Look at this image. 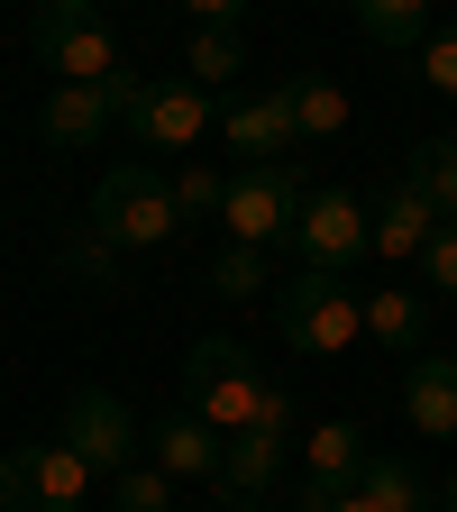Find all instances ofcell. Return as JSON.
<instances>
[{"label":"cell","mask_w":457,"mask_h":512,"mask_svg":"<svg viewBox=\"0 0 457 512\" xmlns=\"http://www.w3.org/2000/svg\"><path fill=\"white\" fill-rule=\"evenodd\" d=\"M284 101H293V128H302V138H339V128H348V92L330 74H284Z\"/></svg>","instance_id":"d6986e66"},{"label":"cell","mask_w":457,"mask_h":512,"mask_svg":"<svg viewBox=\"0 0 457 512\" xmlns=\"http://www.w3.org/2000/svg\"><path fill=\"white\" fill-rule=\"evenodd\" d=\"M174 174H156V165H110L101 174V192H92V229L128 256V247H165L174 238Z\"/></svg>","instance_id":"3957f363"},{"label":"cell","mask_w":457,"mask_h":512,"mask_svg":"<svg viewBox=\"0 0 457 512\" xmlns=\"http://www.w3.org/2000/svg\"><path fill=\"white\" fill-rule=\"evenodd\" d=\"M64 448H74L83 467H101V476H119V467H138V421H128V403L110 394V384H83L74 403H64V430H55Z\"/></svg>","instance_id":"52a82bcc"},{"label":"cell","mask_w":457,"mask_h":512,"mask_svg":"<svg viewBox=\"0 0 457 512\" xmlns=\"http://www.w3.org/2000/svg\"><path fill=\"white\" fill-rule=\"evenodd\" d=\"M421 74H430V92H448V101H457V28H430V46H421Z\"/></svg>","instance_id":"484cf974"},{"label":"cell","mask_w":457,"mask_h":512,"mask_svg":"<svg viewBox=\"0 0 457 512\" xmlns=\"http://www.w3.org/2000/svg\"><path fill=\"white\" fill-rule=\"evenodd\" d=\"M293 247H302V266H330V275H348L357 256L375 247V211L357 202V192H311L302 202V220H293Z\"/></svg>","instance_id":"ba28073f"},{"label":"cell","mask_w":457,"mask_h":512,"mask_svg":"<svg viewBox=\"0 0 457 512\" xmlns=\"http://www.w3.org/2000/svg\"><path fill=\"white\" fill-rule=\"evenodd\" d=\"M183 10L202 19V28H238V19H247V0H183Z\"/></svg>","instance_id":"4316f807"},{"label":"cell","mask_w":457,"mask_h":512,"mask_svg":"<svg viewBox=\"0 0 457 512\" xmlns=\"http://www.w3.org/2000/svg\"><path fill=\"white\" fill-rule=\"evenodd\" d=\"M403 174L430 192V211H439V220H457V138H421Z\"/></svg>","instance_id":"ffe728a7"},{"label":"cell","mask_w":457,"mask_h":512,"mask_svg":"<svg viewBox=\"0 0 457 512\" xmlns=\"http://www.w3.org/2000/svg\"><path fill=\"white\" fill-rule=\"evenodd\" d=\"M92 10H101V0H92Z\"/></svg>","instance_id":"f546056e"},{"label":"cell","mask_w":457,"mask_h":512,"mask_svg":"<svg viewBox=\"0 0 457 512\" xmlns=\"http://www.w3.org/2000/svg\"><path fill=\"white\" fill-rule=\"evenodd\" d=\"M302 458H311V476H320V485H339V494H348V485L366 476L375 448H366V430H357V421H320V430L302 439Z\"/></svg>","instance_id":"2e32d148"},{"label":"cell","mask_w":457,"mask_h":512,"mask_svg":"<svg viewBox=\"0 0 457 512\" xmlns=\"http://www.w3.org/2000/svg\"><path fill=\"white\" fill-rule=\"evenodd\" d=\"M229 202V174L220 165H183L174 174V211H220Z\"/></svg>","instance_id":"cb8c5ba5"},{"label":"cell","mask_w":457,"mask_h":512,"mask_svg":"<svg viewBox=\"0 0 457 512\" xmlns=\"http://www.w3.org/2000/svg\"><path fill=\"white\" fill-rule=\"evenodd\" d=\"M430 238H439V211H430V192L403 174L394 192H384V211H375V247H384V256L403 266V256H421Z\"/></svg>","instance_id":"5bb4252c"},{"label":"cell","mask_w":457,"mask_h":512,"mask_svg":"<svg viewBox=\"0 0 457 512\" xmlns=\"http://www.w3.org/2000/svg\"><path fill=\"white\" fill-rule=\"evenodd\" d=\"M183 74L202 83V92H211V83H238V74H247L238 28H202V37H192V55H183Z\"/></svg>","instance_id":"44dd1931"},{"label":"cell","mask_w":457,"mask_h":512,"mask_svg":"<svg viewBox=\"0 0 457 512\" xmlns=\"http://www.w3.org/2000/svg\"><path fill=\"white\" fill-rule=\"evenodd\" d=\"M275 384L256 375V357L238 339H192L183 348V412H202L211 430H256Z\"/></svg>","instance_id":"7a4b0ae2"},{"label":"cell","mask_w":457,"mask_h":512,"mask_svg":"<svg viewBox=\"0 0 457 512\" xmlns=\"http://www.w3.org/2000/svg\"><path fill=\"white\" fill-rule=\"evenodd\" d=\"M119 119L138 128L147 147H202L220 110H211V92L192 83V74H174V83H138V92H128V110H119Z\"/></svg>","instance_id":"9c48e42d"},{"label":"cell","mask_w":457,"mask_h":512,"mask_svg":"<svg viewBox=\"0 0 457 512\" xmlns=\"http://www.w3.org/2000/svg\"><path fill=\"white\" fill-rule=\"evenodd\" d=\"M366 339H375V348H394V357L421 348V339H430V302L403 293V284H394V293H366Z\"/></svg>","instance_id":"e0dca14e"},{"label":"cell","mask_w":457,"mask_h":512,"mask_svg":"<svg viewBox=\"0 0 457 512\" xmlns=\"http://www.w3.org/2000/svg\"><path fill=\"white\" fill-rule=\"evenodd\" d=\"M101 467H83L64 439H37V448H10L0 458V512H83Z\"/></svg>","instance_id":"8992f818"},{"label":"cell","mask_w":457,"mask_h":512,"mask_svg":"<svg viewBox=\"0 0 457 512\" xmlns=\"http://www.w3.org/2000/svg\"><path fill=\"white\" fill-rule=\"evenodd\" d=\"M348 19L375 37V46H430V0H348Z\"/></svg>","instance_id":"ac0fdd59"},{"label":"cell","mask_w":457,"mask_h":512,"mask_svg":"<svg viewBox=\"0 0 457 512\" xmlns=\"http://www.w3.org/2000/svg\"><path fill=\"white\" fill-rule=\"evenodd\" d=\"M439 503H448V512H457V476H448V494H439Z\"/></svg>","instance_id":"f1b7e54d"},{"label":"cell","mask_w":457,"mask_h":512,"mask_svg":"<svg viewBox=\"0 0 457 512\" xmlns=\"http://www.w3.org/2000/svg\"><path fill=\"white\" fill-rule=\"evenodd\" d=\"M220 458H229V430H211L202 412H165L156 430H147V467H165L174 485H192V476H220Z\"/></svg>","instance_id":"7c38bea8"},{"label":"cell","mask_w":457,"mask_h":512,"mask_svg":"<svg viewBox=\"0 0 457 512\" xmlns=\"http://www.w3.org/2000/svg\"><path fill=\"white\" fill-rule=\"evenodd\" d=\"M421 275H430V293H457V220H439V238L421 247Z\"/></svg>","instance_id":"d4e9b609"},{"label":"cell","mask_w":457,"mask_h":512,"mask_svg":"<svg viewBox=\"0 0 457 512\" xmlns=\"http://www.w3.org/2000/svg\"><path fill=\"white\" fill-rule=\"evenodd\" d=\"M403 412L421 439H457V357H412L403 366Z\"/></svg>","instance_id":"4fadbf2b"},{"label":"cell","mask_w":457,"mask_h":512,"mask_svg":"<svg viewBox=\"0 0 457 512\" xmlns=\"http://www.w3.org/2000/svg\"><path fill=\"white\" fill-rule=\"evenodd\" d=\"M275 476H284V430H229V458H220V485H229V503L266 494Z\"/></svg>","instance_id":"9a60e30c"},{"label":"cell","mask_w":457,"mask_h":512,"mask_svg":"<svg viewBox=\"0 0 457 512\" xmlns=\"http://www.w3.org/2000/svg\"><path fill=\"white\" fill-rule=\"evenodd\" d=\"M229 512H275V503H266V494H247V503H229Z\"/></svg>","instance_id":"83f0119b"},{"label":"cell","mask_w":457,"mask_h":512,"mask_svg":"<svg viewBox=\"0 0 457 512\" xmlns=\"http://www.w3.org/2000/svg\"><path fill=\"white\" fill-rule=\"evenodd\" d=\"M28 46L55 64L64 83H128L119 74V46H110V28H101L92 0H37V10H28Z\"/></svg>","instance_id":"277c9868"},{"label":"cell","mask_w":457,"mask_h":512,"mask_svg":"<svg viewBox=\"0 0 457 512\" xmlns=\"http://www.w3.org/2000/svg\"><path fill=\"white\" fill-rule=\"evenodd\" d=\"M275 330L302 357H348L366 339V293L348 275H330V266H302L293 284H275Z\"/></svg>","instance_id":"6da1fadb"},{"label":"cell","mask_w":457,"mask_h":512,"mask_svg":"<svg viewBox=\"0 0 457 512\" xmlns=\"http://www.w3.org/2000/svg\"><path fill=\"white\" fill-rule=\"evenodd\" d=\"M302 202H311V183H302L293 156H284V165H247V174H229L220 229H229V247H275V238H293Z\"/></svg>","instance_id":"5b68a950"},{"label":"cell","mask_w":457,"mask_h":512,"mask_svg":"<svg viewBox=\"0 0 457 512\" xmlns=\"http://www.w3.org/2000/svg\"><path fill=\"white\" fill-rule=\"evenodd\" d=\"M110 512H183V503H174V476L165 467H119L110 476Z\"/></svg>","instance_id":"603a6c76"},{"label":"cell","mask_w":457,"mask_h":512,"mask_svg":"<svg viewBox=\"0 0 457 512\" xmlns=\"http://www.w3.org/2000/svg\"><path fill=\"white\" fill-rule=\"evenodd\" d=\"M220 138H229L247 165H284V147H302L284 83H275V92H247V101H229V110H220Z\"/></svg>","instance_id":"8fae6325"},{"label":"cell","mask_w":457,"mask_h":512,"mask_svg":"<svg viewBox=\"0 0 457 512\" xmlns=\"http://www.w3.org/2000/svg\"><path fill=\"white\" fill-rule=\"evenodd\" d=\"M128 92H138V83H55L46 110H37V138L46 147H92V138H110V119L128 110Z\"/></svg>","instance_id":"30bf717a"},{"label":"cell","mask_w":457,"mask_h":512,"mask_svg":"<svg viewBox=\"0 0 457 512\" xmlns=\"http://www.w3.org/2000/svg\"><path fill=\"white\" fill-rule=\"evenodd\" d=\"M211 293H229V302H256V293H266V302H275L266 247H220V256H211Z\"/></svg>","instance_id":"7402d4cb"}]
</instances>
